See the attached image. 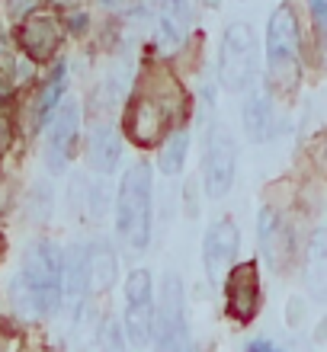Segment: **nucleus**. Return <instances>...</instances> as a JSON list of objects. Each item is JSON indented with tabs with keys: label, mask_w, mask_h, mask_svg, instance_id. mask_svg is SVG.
<instances>
[{
	"label": "nucleus",
	"mask_w": 327,
	"mask_h": 352,
	"mask_svg": "<svg viewBox=\"0 0 327 352\" xmlns=\"http://www.w3.org/2000/svg\"><path fill=\"white\" fill-rule=\"evenodd\" d=\"M13 305L23 317H48L61 305V256L55 243H32L23 256L17 282H13Z\"/></svg>",
	"instance_id": "f257e3e1"
},
{
	"label": "nucleus",
	"mask_w": 327,
	"mask_h": 352,
	"mask_svg": "<svg viewBox=\"0 0 327 352\" xmlns=\"http://www.w3.org/2000/svg\"><path fill=\"white\" fill-rule=\"evenodd\" d=\"M173 102H183V90L170 74H154L148 80V90H138L125 106L122 125L125 138L138 148H154L167 138Z\"/></svg>",
	"instance_id": "f03ea898"
},
{
	"label": "nucleus",
	"mask_w": 327,
	"mask_h": 352,
	"mask_svg": "<svg viewBox=\"0 0 327 352\" xmlns=\"http://www.w3.org/2000/svg\"><path fill=\"white\" fill-rule=\"evenodd\" d=\"M116 231L135 253L151 243V167L131 164L122 173L119 202H116Z\"/></svg>",
	"instance_id": "7ed1b4c3"
},
{
	"label": "nucleus",
	"mask_w": 327,
	"mask_h": 352,
	"mask_svg": "<svg viewBox=\"0 0 327 352\" xmlns=\"http://www.w3.org/2000/svg\"><path fill=\"white\" fill-rule=\"evenodd\" d=\"M299 48H302V32L295 10L289 3H279L273 10L270 23H266V67H270V80L276 90L292 93L299 87L302 77Z\"/></svg>",
	"instance_id": "20e7f679"
},
{
	"label": "nucleus",
	"mask_w": 327,
	"mask_h": 352,
	"mask_svg": "<svg viewBox=\"0 0 327 352\" xmlns=\"http://www.w3.org/2000/svg\"><path fill=\"white\" fill-rule=\"evenodd\" d=\"M158 352H189V324H187V295L183 278L167 272L160 282V298H154V330H151Z\"/></svg>",
	"instance_id": "39448f33"
},
{
	"label": "nucleus",
	"mask_w": 327,
	"mask_h": 352,
	"mask_svg": "<svg viewBox=\"0 0 327 352\" xmlns=\"http://www.w3.org/2000/svg\"><path fill=\"white\" fill-rule=\"evenodd\" d=\"M257 74V45H253V29L247 23H231L222 36L218 52V77L228 93H241L253 84Z\"/></svg>",
	"instance_id": "423d86ee"
},
{
	"label": "nucleus",
	"mask_w": 327,
	"mask_h": 352,
	"mask_svg": "<svg viewBox=\"0 0 327 352\" xmlns=\"http://www.w3.org/2000/svg\"><path fill=\"white\" fill-rule=\"evenodd\" d=\"M125 336L131 346H148L154 330V285L148 269H131L125 278Z\"/></svg>",
	"instance_id": "0eeeda50"
},
{
	"label": "nucleus",
	"mask_w": 327,
	"mask_h": 352,
	"mask_svg": "<svg viewBox=\"0 0 327 352\" xmlns=\"http://www.w3.org/2000/svg\"><path fill=\"white\" fill-rule=\"evenodd\" d=\"M234 167H238V148L231 131L224 125H212L206 138V160H202V183L209 199H222L234 186Z\"/></svg>",
	"instance_id": "6e6552de"
},
{
	"label": "nucleus",
	"mask_w": 327,
	"mask_h": 352,
	"mask_svg": "<svg viewBox=\"0 0 327 352\" xmlns=\"http://www.w3.org/2000/svg\"><path fill=\"white\" fill-rule=\"evenodd\" d=\"M224 311L238 324H251L260 311V269L257 263H241L228 269L224 278Z\"/></svg>",
	"instance_id": "1a4fd4ad"
},
{
	"label": "nucleus",
	"mask_w": 327,
	"mask_h": 352,
	"mask_svg": "<svg viewBox=\"0 0 327 352\" xmlns=\"http://www.w3.org/2000/svg\"><path fill=\"white\" fill-rule=\"evenodd\" d=\"M77 129H81V106L74 100L61 102V109L55 112V119H48V141H45V160L48 167L65 170L71 151L77 141Z\"/></svg>",
	"instance_id": "9d476101"
},
{
	"label": "nucleus",
	"mask_w": 327,
	"mask_h": 352,
	"mask_svg": "<svg viewBox=\"0 0 327 352\" xmlns=\"http://www.w3.org/2000/svg\"><path fill=\"white\" fill-rule=\"evenodd\" d=\"M238 247H241V234L231 218H222L209 228L206 243H202V263H206V276L212 282H222L228 276V269L238 256Z\"/></svg>",
	"instance_id": "9b49d317"
},
{
	"label": "nucleus",
	"mask_w": 327,
	"mask_h": 352,
	"mask_svg": "<svg viewBox=\"0 0 327 352\" xmlns=\"http://www.w3.org/2000/svg\"><path fill=\"white\" fill-rule=\"evenodd\" d=\"M17 42L19 48L26 52L32 61L45 65L48 58L55 55L58 42H61V29H58V19L48 16V13H29L26 19H19L17 29Z\"/></svg>",
	"instance_id": "f8f14e48"
},
{
	"label": "nucleus",
	"mask_w": 327,
	"mask_h": 352,
	"mask_svg": "<svg viewBox=\"0 0 327 352\" xmlns=\"http://www.w3.org/2000/svg\"><path fill=\"white\" fill-rule=\"evenodd\" d=\"M257 231H260L263 260L270 263L273 272H282L292 263V256H295V243H292V234L286 228V221L273 208H263L260 221H257Z\"/></svg>",
	"instance_id": "ddd939ff"
},
{
	"label": "nucleus",
	"mask_w": 327,
	"mask_h": 352,
	"mask_svg": "<svg viewBox=\"0 0 327 352\" xmlns=\"http://www.w3.org/2000/svg\"><path fill=\"white\" fill-rule=\"evenodd\" d=\"M87 292H90V263H87V247L77 243L67 250V260L61 266V298L67 301L71 320H77L84 311Z\"/></svg>",
	"instance_id": "4468645a"
},
{
	"label": "nucleus",
	"mask_w": 327,
	"mask_h": 352,
	"mask_svg": "<svg viewBox=\"0 0 327 352\" xmlns=\"http://www.w3.org/2000/svg\"><path fill=\"white\" fill-rule=\"evenodd\" d=\"M189 26H193V10L189 0H160L158 3V29H160V42L167 48L183 45Z\"/></svg>",
	"instance_id": "2eb2a0df"
},
{
	"label": "nucleus",
	"mask_w": 327,
	"mask_h": 352,
	"mask_svg": "<svg viewBox=\"0 0 327 352\" xmlns=\"http://www.w3.org/2000/svg\"><path fill=\"white\" fill-rule=\"evenodd\" d=\"M244 131L257 144L273 138V102L266 90H253L244 102Z\"/></svg>",
	"instance_id": "dca6fc26"
},
{
	"label": "nucleus",
	"mask_w": 327,
	"mask_h": 352,
	"mask_svg": "<svg viewBox=\"0 0 327 352\" xmlns=\"http://www.w3.org/2000/svg\"><path fill=\"white\" fill-rule=\"evenodd\" d=\"M119 157H122L119 131L109 129V125H100L94 131V138H90V164H94V170L112 173V170L119 167Z\"/></svg>",
	"instance_id": "f3484780"
},
{
	"label": "nucleus",
	"mask_w": 327,
	"mask_h": 352,
	"mask_svg": "<svg viewBox=\"0 0 327 352\" xmlns=\"http://www.w3.org/2000/svg\"><path fill=\"white\" fill-rule=\"evenodd\" d=\"M187 151H189V135L183 129L167 131V138L158 151V167L164 176H177L183 173V164H187Z\"/></svg>",
	"instance_id": "a211bd4d"
},
{
	"label": "nucleus",
	"mask_w": 327,
	"mask_h": 352,
	"mask_svg": "<svg viewBox=\"0 0 327 352\" xmlns=\"http://www.w3.org/2000/svg\"><path fill=\"white\" fill-rule=\"evenodd\" d=\"M87 263H90V288L106 292L119 272V263H116V253L109 250V243H96L94 250H87Z\"/></svg>",
	"instance_id": "6ab92c4d"
},
{
	"label": "nucleus",
	"mask_w": 327,
	"mask_h": 352,
	"mask_svg": "<svg viewBox=\"0 0 327 352\" xmlns=\"http://www.w3.org/2000/svg\"><path fill=\"white\" fill-rule=\"evenodd\" d=\"M65 80H67V67L55 65V71H52V77L45 80V87H42V93H39V100H36V125H45L48 116L55 112L58 100L65 93Z\"/></svg>",
	"instance_id": "aec40b11"
},
{
	"label": "nucleus",
	"mask_w": 327,
	"mask_h": 352,
	"mask_svg": "<svg viewBox=\"0 0 327 352\" xmlns=\"http://www.w3.org/2000/svg\"><path fill=\"white\" fill-rule=\"evenodd\" d=\"M311 272H308V288L311 295L321 301L324 295V231H315V241H311V253H308Z\"/></svg>",
	"instance_id": "412c9836"
},
{
	"label": "nucleus",
	"mask_w": 327,
	"mask_h": 352,
	"mask_svg": "<svg viewBox=\"0 0 327 352\" xmlns=\"http://www.w3.org/2000/svg\"><path fill=\"white\" fill-rule=\"evenodd\" d=\"M23 349V330L13 320H0V352H19Z\"/></svg>",
	"instance_id": "4be33fe9"
},
{
	"label": "nucleus",
	"mask_w": 327,
	"mask_h": 352,
	"mask_svg": "<svg viewBox=\"0 0 327 352\" xmlns=\"http://www.w3.org/2000/svg\"><path fill=\"white\" fill-rule=\"evenodd\" d=\"M100 352H125V336H122V324L109 320L103 327V340H100Z\"/></svg>",
	"instance_id": "5701e85b"
},
{
	"label": "nucleus",
	"mask_w": 327,
	"mask_h": 352,
	"mask_svg": "<svg viewBox=\"0 0 327 352\" xmlns=\"http://www.w3.org/2000/svg\"><path fill=\"white\" fill-rule=\"evenodd\" d=\"M7 10H10V16L19 23V19H26L29 13H36L39 0H7Z\"/></svg>",
	"instance_id": "b1692460"
},
{
	"label": "nucleus",
	"mask_w": 327,
	"mask_h": 352,
	"mask_svg": "<svg viewBox=\"0 0 327 352\" xmlns=\"http://www.w3.org/2000/svg\"><path fill=\"white\" fill-rule=\"evenodd\" d=\"M13 148V119L7 112H0V157Z\"/></svg>",
	"instance_id": "393cba45"
},
{
	"label": "nucleus",
	"mask_w": 327,
	"mask_h": 352,
	"mask_svg": "<svg viewBox=\"0 0 327 352\" xmlns=\"http://www.w3.org/2000/svg\"><path fill=\"white\" fill-rule=\"evenodd\" d=\"M244 352H282L279 346H273L270 340H251V343L244 346Z\"/></svg>",
	"instance_id": "a878e982"
},
{
	"label": "nucleus",
	"mask_w": 327,
	"mask_h": 352,
	"mask_svg": "<svg viewBox=\"0 0 327 352\" xmlns=\"http://www.w3.org/2000/svg\"><path fill=\"white\" fill-rule=\"evenodd\" d=\"M311 10H315V23H318V32H324V16H327V3H324V0H311Z\"/></svg>",
	"instance_id": "bb28decb"
},
{
	"label": "nucleus",
	"mask_w": 327,
	"mask_h": 352,
	"mask_svg": "<svg viewBox=\"0 0 327 352\" xmlns=\"http://www.w3.org/2000/svg\"><path fill=\"white\" fill-rule=\"evenodd\" d=\"M10 100H13V84L7 74H0V106H7Z\"/></svg>",
	"instance_id": "cd10ccee"
},
{
	"label": "nucleus",
	"mask_w": 327,
	"mask_h": 352,
	"mask_svg": "<svg viewBox=\"0 0 327 352\" xmlns=\"http://www.w3.org/2000/svg\"><path fill=\"white\" fill-rule=\"evenodd\" d=\"M71 29H74V32H84V29H87V16H84V13H77L74 23H71Z\"/></svg>",
	"instance_id": "c85d7f7f"
},
{
	"label": "nucleus",
	"mask_w": 327,
	"mask_h": 352,
	"mask_svg": "<svg viewBox=\"0 0 327 352\" xmlns=\"http://www.w3.org/2000/svg\"><path fill=\"white\" fill-rule=\"evenodd\" d=\"M10 61V48H7V38L0 36V65H7Z\"/></svg>",
	"instance_id": "c756f323"
},
{
	"label": "nucleus",
	"mask_w": 327,
	"mask_h": 352,
	"mask_svg": "<svg viewBox=\"0 0 327 352\" xmlns=\"http://www.w3.org/2000/svg\"><path fill=\"white\" fill-rule=\"evenodd\" d=\"M55 3H65V7H67V3H74V0H55Z\"/></svg>",
	"instance_id": "7c9ffc66"
}]
</instances>
